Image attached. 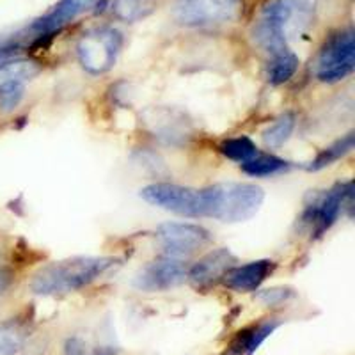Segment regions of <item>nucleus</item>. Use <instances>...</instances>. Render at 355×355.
I'll return each mask as SVG.
<instances>
[{"label":"nucleus","instance_id":"4","mask_svg":"<svg viewBox=\"0 0 355 355\" xmlns=\"http://www.w3.org/2000/svg\"><path fill=\"white\" fill-rule=\"evenodd\" d=\"M355 68V37L352 28L331 34L316 59V78L325 84L341 82Z\"/></svg>","mask_w":355,"mask_h":355},{"label":"nucleus","instance_id":"12","mask_svg":"<svg viewBox=\"0 0 355 355\" xmlns=\"http://www.w3.org/2000/svg\"><path fill=\"white\" fill-rule=\"evenodd\" d=\"M96 0H61L53 6V9H50L44 17L37 18L33 25H31V31L40 36H46V34H52L59 28H62L64 25H68L69 21H73L75 18L84 12L85 9H89L94 4Z\"/></svg>","mask_w":355,"mask_h":355},{"label":"nucleus","instance_id":"11","mask_svg":"<svg viewBox=\"0 0 355 355\" xmlns=\"http://www.w3.org/2000/svg\"><path fill=\"white\" fill-rule=\"evenodd\" d=\"M234 263H236V259L230 249H215L202 256L190 268L187 277L190 279V283L194 286H208V284L215 283L218 277H224V274L230 270L231 266H234Z\"/></svg>","mask_w":355,"mask_h":355},{"label":"nucleus","instance_id":"20","mask_svg":"<svg viewBox=\"0 0 355 355\" xmlns=\"http://www.w3.org/2000/svg\"><path fill=\"white\" fill-rule=\"evenodd\" d=\"M155 8V0H114L112 11L119 20L135 21L148 17Z\"/></svg>","mask_w":355,"mask_h":355},{"label":"nucleus","instance_id":"5","mask_svg":"<svg viewBox=\"0 0 355 355\" xmlns=\"http://www.w3.org/2000/svg\"><path fill=\"white\" fill-rule=\"evenodd\" d=\"M242 11V0H178L173 17L187 27H202L234 21Z\"/></svg>","mask_w":355,"mask_h":355},{"label":"nucleus","instance_id":"24","mask_svg":"<svg viewBox=\"0 0 355 355\" xmlns=\"http://www.w3.org/2000/svg\"><path fill=\"white\" fill-rule=\"evenodd\" d=\"M20 348V338L15 332L0 331V355H15Z\"/></svg>","mask_w":355,"mask_h":355},{"label":"nucleus","instance_id":"26","mask_svg":"<svg viewBox=\"0 0 355 355\" xmlns=\"http://www.w3.org/2000/svg\"><path fill=\"white\" fill-rule=\"evenodd\" d=\"M8 284H9V277L4 274V272L0 270V291L4 290V288L8 286Z\"/></svg>","mask_w":355,"mask_h":355},{"label":"nucleus","instance_id":"8","mask_svg":"<svg viewBox=\"0 0 355 355\" xmlns=\"http://www.w3.org/2000/svg\"><path fill=\"white\" fill-rule=\"evenodd\" d=\"M157 239L169 258H185L210 243V231L199 224L166 222L157 230Z\"/></svg>","mask_w":355,"mask_h":355},{"label":"nucleus","instance_id":"17","mask_svg":"<svg viewBox=\"0 0 355 355\" xmlns=\"http://www.w3.org/2000/svg\"><path fill=\"white\" fill-rule=\"evenodd\" d=\"M240 166H242L243 173H247L249 176L265 178L288 169V162L283 160V158L275 157V155L259 153L258 151L254 157L249 158V160L243 162V164H240Z\"/></svg>","mask_w":355,"mask_h":355},{"label":"nucleus","instance_id":"19","mask_svg":"<svg viewBox=\"0 0 355 355\" xmlns=\"http://www.w3.org/2000/svg\"><path fill=\"white\" fill-rule=\"evenodd\" d=\"M295 128V116L291 112L283 114L281 117H277L274 123H272L268 128L263 132V142H265L266 148H272V150H277L284 142H288V139L291 137Z\"/></svg>","mask_w":355,"mask_h":355},{"label":"nucleus","instance_id":"14","mask_svg":"<svg viewBox=\"0 0 355 355\" xmlns=\"http://www.w3.org/2000/svg\"><path fill=\"white\" fill-rule=\"evenodd\" d=\"M279 325H281V322H279L277 318H270L266 320V322H261L259 325H256V327H252L250 331L240 332L239 341H236L233 347L234 352H236V354L247 355L254 354L256 348H258L259 345L279 327Z\"/></svg>","mask_w":355,"mask_h":355},{"label":"nucleus","instance_id":"10","mask_svg":"<svg viewBox=\"0 0 355 355\" xmlns=\"http://www.w3.org/2000/svg\"><path fill=\"white\" fill-rule=\"evenodd\" d=\"M144 121L148 128L155 133V137L169 144H180L190 137L192 125L183 112L176 109H150L144 112Z\"/></svg>","mask_w":355,"mask_h":355},{"label":"nucleus","instance_id":"6","mask_svg":"<svg viewBox=\"0 0 355 355\" xmlns=\"http://www.w3.org/2000/svg\"><path fill=\"white\" fill-rule=\"evenodd\" d=\"M141 198L150 205L182 217H202L201 190L174 183H153L141 190Z\"/></svg>","mask_w":355,"mask_h":355},{"label":"nucleus","instance_id":"1","mask_svg":"<svg viewBox=\"0 0 355 355\" xmlns=\"http://www.w3.org/2000/svg\"><path fill=\"white\" fill-rule=\"evenodd\" d=\"M116 265L117 259L107 256H78L62 259L40 268L34 275L31 288L37 295L71 293L94 283Z\"/></svg>","mask_w":355,"mask_h":355},{"label":"nucleus","instance_id":"3","mask_svg":"<svg viewBox=\"0 0 355 355\" xmlns=\"http://www.w3.org/2000/svg\"><path fill=\"white\" fill-rule=\"evenodd\" d=\"M123 49V34L114 27H100L82 34L77 43V57L91 75H103L117 61Z\"/></svg>","mask_w":355,"mask_h":355},{"label":"nucleus","instance_id":"21","mask_svg":"<svg viewBox=\"0 0 355 355\" xmlns=\"http://www.w3.org/2000/svg\"><path fill=\"white\" fill-rule=\"evenodd\" d=\"M220 151L230 160L243 164V162H247L258 153V148H256V144L249 137H243L242 135V137H233L222 142Z\"/></svg>","mask_w":355,"mask_h":355},{"label":"nucleus","instance_id":"25","mask_svg":"<svg viewBox=\"0 0 355 355\" xmlns=\"http://www.w3.org/2000/svg\"><path fill=\"white\" fill-rule=\"evenodd\" d=\"M66 352H68V355H84V348H82V343L78 339H71L68 343Z\"/></svg>","mask_w":355,"mask_h":355},{"label":"nucleus","instance_id":"23","mask_svg":"<svg viewBox=\"0 0 355 355\" xmlns=\"http://www.w3.org/2000/svg\"><path fill=\"white\" fill-rule=\"evenodd\" d=\"M291 297H293V291L288 290V288H272V290H265L258 295V299L266 306H279Z\"/></svg>","mask_w":355,"mask_h":355},{"label":"nucleus","instance_id":"7","mask_svg":"<svg viewBox=\"0 0 355 355\" xmlns=\"http://www.w3.org/2000/svg\"><path fill=\"white\" fill-rule=\"evenodd\" d=\"M352 183H338L331 190L316 196L304 210V224L311 227V233L315 236H322L338 220L339 214L343 211L345 205H350Z\"/></svg>","mask_w":355,"mask_h":355},{"label":"nucleus","instance_id":"15","mask_svg":"<svg viewBox=\"0 0 355 355\" xmlns=\"http://www.w3.org/2000/svg\"><path fill=\"white\" fill-rule=\"evenodd\" d=\"M299 64H300L299 57L295 55L291 50H286V52L270 57L268 68H266V77H268V82L274 85L284 84V82H288L291 77H293L295 71L299 69Z\"/></svg>","mask_w":355,"mask_h":355},{"label":"nucleus","instance_id":"9","mask_svg":"<svg viewBox=\"0 0 355 355\" xmlns=\"http://www.w3.org/2000/svg\"><path fill=\"white\" fill-rule=\"evenodd\" d=\"M187 266L182 259L164 258L146 265L135 277V286L144 291H164L182 284L187 279Z\"/></svg>","mask_w":355,"mask_h":355},{"label":"nucleus","instance_id":"13","mask_svg":"<svg viewBox=\"0 0 355 355\" xmlns=\"http://www.w3.org/2000/svg\"><path fill=\"white\" fill-rule=\"evenodd\" d=\"M275 263L270 259H258L247 265H234L224 274V283L231 290L256 291L268 275L274 272Z\"/></svg>","mask_w":355,"mask_h":355},{"label":"nucleus","instance_id":"18","mask_svg":"<svg viewBox=\"0 0 355 355\" xmlns=\"http://www.w3.org/2000/svg\"><path fill=\"white\" fill-rule=\"evenodd\" d=\"M354 150V132L347 133L345 137H341L339 141H336L334 144H331L329 148L318 153V157L311 162L307 166V171H322L325 167L332 166L334 162H338L339 158H343L345 155H348Z\"/></svg>","mask_w":355,"mask_h":355},{"label":"nucleus","instance_id":"16","mask_svg":"<svg viewBox=\"0 0 355 355\" xmlns=\"http://www.w3.org/2000/svg\"><path fill=\"white\" fill-rule=\"evenodd\" d=\"M40 73V66L28 59H15V61L0 62V85L24 84Z\"/></svg>","mask_w":355,"mask_h":355},{"label":"nucleus","instance_id":"2","mask_svg":"<svg viewBox=\"0 0 355 355\" xmlns=\"http://www.w3.org/2000/svg\"><path fill=\"white\" fill-rule=\"evenodd\" d=\"M201 198L202 217L234 224L249 220L258 214L265 192L254 183L227 182L202 189Z\"/></svg>","mask_w":355,"mask_h":355},{"label":"nucleus","instance_id":"22","mask_svg":"<svg viewBox=\"0 0 355 355\" xmlns=\"http://www.w3.org/2000/svg\"><path fill=\"white\" fill-rule=\"evenodd\" d=\"M21 98H24V84L0 85V107H2V110L17 109Z\"/></svg>","mask_w":355,"mask_h":355}]
</instances>
